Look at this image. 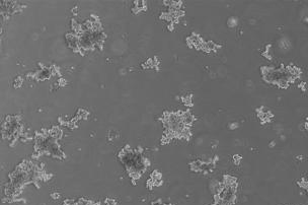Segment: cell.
Listing matches in <instances>:
<instances>
[]
</instances>
